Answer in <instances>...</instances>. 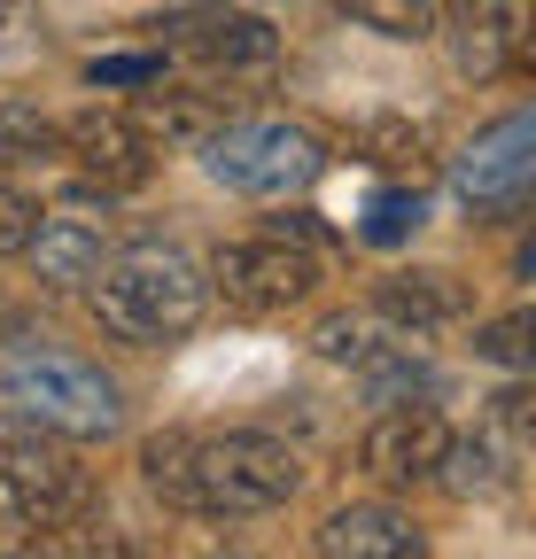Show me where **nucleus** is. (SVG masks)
Here are the masks:
<instances>
[{"instance_id": "1", "label": "nucleus", "mask_w": 536, "mask_h": 559, "mask_svg": "<svg viewBox=\"0 0 536 559\" xmlns=\"http://www.w3.org/2000/svg\"><path fill=\"white\" fill-rule=\"evenodd\" d=\"M141 481L187 521H264L303 489V451L264 428H164L141 443Z\"/></svg>"}, {"instance_id": "2", "label": "nucleus", "mask_w": 536, "mask_h": 559, "mask_svg": "<svg viewBox=\"0 0 536 559\" xmlns=\"http://www.w3.org/2000/svg\"><path fill=\"white\" fill-rule=\"evenodd\" d=\"M86 288H94V319H102L117 342H141V349L187 342L194 326H203V311H211V272L194 264L179 241L109 249Z\"/></svg>"}, {"instance_id": "3", "label": "nucleus", "mask_w": 536, "mask_h": 559, "mask_svg": "<svg viewBox=\"0 0 536 559\" xmlns=\"http://www.w3.org/2000/svg\"><path fill=\"white\" fill-rule=\"evenodd\" d=\"M194 148H203V171H211L226 194H249V202L311 194L319 171H326V140H319L311 124H288V117H234V124H211Z\"/></svg>"}, {"instance_id": "4", "label": "nucleus", "mask_w": 536, "mask_h": 559, "mask_svg": "<svg viewBox=\"0 0 536 559\" xmlns=\"http://www.w3.org/2000/svg\"><path fill=\"white\" fill-rule=\"evenodd\" d=\"M0 396L32 419H47V428L79 436V443H109L124 428L117 381L102 366L71 358V349H16V358H0Z\"/></svg>"}, {"instance_id": "5", "label": "nucleus", "mask_w": 536, "mask_h": 559, "mask_svg": "<svg viewBox=\"0 0 536 559\" xmlns=\"http://www.w3.org/2000/svg\"><path fill=\"white\" fill-rule=\"evenodd\" d=\"M0 474L16 481V498L32 506L39 528H62L94 506V466L79 459V436L47 428V419L16 412V404L0 412Z\"/></svg>"}, {"instance_id": "6", "label": "nucleus", "mask_w": 536, "mask_h": 559, "mask_svg": "<svg viewBox=\"0 0 536 559\" xmlns=\"http://www.w3.org/2000/svg\"><path fill=\"white\" fill-rule=\"evenodd\" d=\"M211 296L234 319H288L319 296V257L288 234H241L211 257Z\"/></svg>"}, {"instance_id": "7", "label": "nucleus", "mask_w": 536, "mask_h": 559, "mask_svg": "<svg viewBox=\"0 0 536 559\" xmlns=\"http://www.w3.org/2000/svg\"><path fill=\"white\" fill-rule=\"evenodd\" d=\"M528 187H536V117H528V109L483 124V132L451 156V194L475 210V218H505V210H521Z\"/></svg>"}, {"instance_id": "8", "label": "nucleus", "mask_w": 536, "mask_h": 559, "mask_svg": "<svg viewBox=\"0 0 536 559\" xmlns=\"http://www.w3.org/2000/svg\"><path fill=\"white\" fill-rule=\"evenodd\" d=\"M436 39L458 79L490 86L528 62V0H451V9H436Z\"/></svg>"}, {"instance_id": "9", "label": "nucleus", "mask_w": 536, "mask_h": 559, "mask_svg": "<svg viewBox=\"0 0 536 559\" xmlns=\"http://www.w3.org/2000/svg\"><path fill=\"white\" fill-rule=\"evenodd\" d=\"M443 451H451V419L436 404L405 396V404H381V419H373L366 443H358V466L381 489H420V481H436Z\"/></svg>"}, {"instance_id": "10", "label": "nucleus", "mask_w": 536, "mask_h": 559, "mask_svg": "<svg viewBox=\"0 0 536 559\" xmlns=\"http://www.w3.org/2000/svg\"><path fill=\"white\" fill-rule=\"evenodd\" d=\"M156 32H171V47L203 70V79H264V70L281 62V32L264 24V16H249V9H203V16H179V24H156Z\"/></svg>"}, {"instance_id": "11", "label": "nucleus", "mask_w": 536, "mask_h": 559, "mask_svg": "<svg viewBox=\"0 0 536 559\" xmlns=\"http://www.w3.org/2000/svg\"><path fill=\"white\" fill-rule=\"evenodd\" d=\"M62 156H71L102 194H132L156 171V140L132 124V109H79L62 124Z\"/></svg>"}, {"instance_id": "12", "label": "nucleus", "mask_w": 536, "mask_h": 559, "mask_svg": "<svg viewBox=\"0 0 536 559\" xmlns=\"http://www.w3.org/2000/svg\"><path fill=\"white\" fill-rule=\"evenodd\" d=\"M466 311H475V296H466L458 272L413 264V272H381V280H373V319L396 326V334H413V342L466 326Z\"/></svg>"}, {"instance_id": "13", "label": "nucleus", "mask_w": 536, "mask_h": 559, "mask_svg": "<svg viewBox=\"0 0 536 559\" xmlns=\"http://www.w3.org/2000/svg\"><path fill=\"white\" fill-rule=\"evenodd\" d=\"M311 551L326 559H420L428 536L405 506H389V498H358V506H334L319 528H311Z\"/></svg>"}, {"instance_id": "14", "label": "nucleus", "mask_w": 536, "mask_h": 559, "mask_svg": "<svg viewBox=\"0 0 536 559\" xmlns=\"http://www.w3.org/2000/svg\"><path fill=\"white\" fill-rule=\"evenodd\" d=\"M24 257H32V272H39V288L71 296V288H86V280L102 272L109 226H94V218H47V210H39V234H32Z\"/></svg>"}, {"instance_id": "15", "label": "nucleus", "mask_w": 536, "mask_h": 559, "mask_svg": "<svg viewBox=\"0 0 536 559\" xmlns=\"http://www.w3.org/2000/svg\"><path fill=\"white\" fill-rule=\"evenodd\" d=\"M343 16H350L358 32H381V39H405V47L436 39V0H343Z\"/></svg>"}, {"instance_id": "16", "label": "nucleus", "mask_w": 536, "mask_h": 559, "mask_svg": "<svg viewBox=\"0 0 536 559\" xmlns=\"http://www.w3.org/2000/svg\"><path fill=\"white\" fill-rule=\"evenodd\" d=\"M420 218H428V202H420V187H413V179H396V187H373V202H366V218H358V241L389 249V241H405V234H420Z\"/></svg>"}, {"instance_id": "17", "label": "nucleus", "mask_w": 536, "mask_h": 559, "mask_svg": "<svg viewBox=\"0 0 536 559\" xmlns=\"http://www.w3.org/2000/svg\"><path fill=\"white\" fill-rule=\"evenodd\" d=\"M32 156H62V124L39 117L32 102H0V164H32Z\"/></svg>"}, {"instance_id": "18", "label": "nucleus", "mask_w": 536, "mask_h": 559, "mask_svg": "<svg viewBox=\"0 0 536 559\" xmlns=\"http://www.w3.org/2000/svg\"><path fill=\"white\" fill-rule=\"evenodd\" d=\"M536 319H528V304H513L505 319H483L475 326V358H490V366H505V373H528L536 366Z\"/></svg>"}, {"instance_id": "19", "label": "nucleus", "mask_w": 536, "mask_h": 559, "mask_svg": "<svg viewBox=\"0 0 536 559\" xmlns=\"http://www.w3.org/2000/svg\"><path fill=\"white\" fill-rule=\"evenodd\" d=\"M366 148H373V164H381V171H396V179H413V187L428 179V140H420L413 124L373 117V124H366Z\"/></svg>"}, {"instance_id": "20", "label": "nucleus", "mask_w": 536, "mask_h": 559, "mask_svg": "<svg viewBox=\"0 0 536 559\" xmlns=\"http://www.w3.org/2000/svg\"><path fill=\"white\" fill-rule=\"evenodd\" d=\"M132 124H141L148 140H203L218 117H211L203 102H164V94L148 86V94H141V109H132Z\"/></svg>"}, {"instance_id": "21", "label": "nucleus", "mask_w": 536, "mask_h": 559, "mask_svg": "<svg viewBox=\"0 0 536 559\" xmlns=\"http://www.w3.org/2000/svg\"><path fill=\"white\" fill-rule=\"evenodd\" d=\"M389 334H396V326H389ZM373 342H381V334H373V311H334V319H319V334H311V349H319V358H334V366H358Z\"/></svg>"}, {"instance_id": "22", "label": "nucleus", "mask_w": 536, "mask_h": 559, "mask_svg": "<svg viewBox=\"0 0 536 559\" xmlns=\"http://www.w3.org/2000/svg\"><path fill=\"white\" fill-rule=\"evenodd\" d=\"M32 234H39V202H32L24 187H0V264L24 257V249H32Z\"/></svg>"}, {"instance_id": "23", "label": "nucleus", "mask_w": 536, "mask_h": 559, "mask_svg": "<svg viewBox=\"0 0 536 559\" xmlns=\"http://www.w3.org/2000/svg\"><path fill=\"white\" fill-rule=\"evenodd\" d=\"M164 79V55H94L86 62V86H156Z\"/></svg>"}, {"instance_id": "24", "label": "nucleus", "mask_w": 536, "mask_h": 559, "mask_svg": "<svg viewBox=\"0 0 536 559\" xmlns=\"http://www.w3.org/2000/svg\"><path fill=\"white\" fill-rule=\"evenodd\" d=\"M32 528H39V521H32V506L16 498V481H9V474H0V544H24Z\"/></svg>"}]
</instances>
